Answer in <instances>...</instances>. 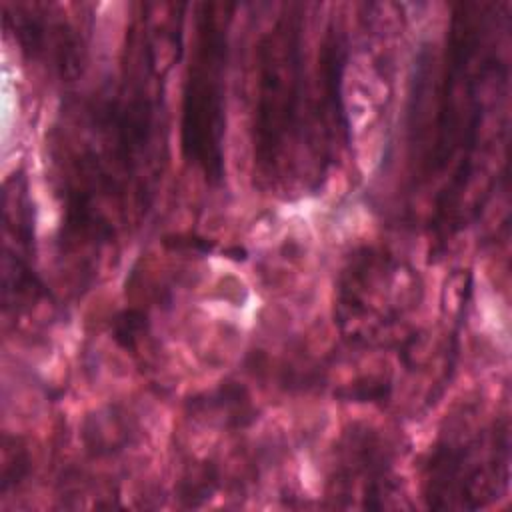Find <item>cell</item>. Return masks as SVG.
<instances>
[{
    "mask_svg": "<svg viewBox=\"0 0 512 512\" xmlns=\"http://www.w3.org/2000/svg\"><path fill=\"white\" fill-rule=\"evenodd\" d=\"M142 6L120 72L72 110L56 142L66 256L90 260L148 212L162 172L164 66L158 46L168 24Z\"/></svg>",
    "mask_w": 512,
    "mask_h": 512,
    "instance_id": "cell-1",
    "label": "cell"
},
{
    "mask_svg": "<svg viewBox=\"0 0 512 512\" xmlns=\"http://www.w3.org/2000/svg\"><path fill=\"white\" fill-rule=\"evenodd\" d=\"M308 58L306 6L284 4L254 52L252 164L270 190H316L348 144L342 34L328 26Z\"/></svg>",
    "mask_w": 512,
    "mask_h": 512,
    "instance_id": "cell-2",
    "label": "cell"
},
{
    "mask_svg": "<svg viewBox=\"0 0 512 512\" xmlns=\"http://www.w3.org/2000/svg\"><path fill=\"white\" fill-rule=\"evenodd\" d=\"M506 2H462L454 6L434 88L432 122L422 144L416 176L442 186L434 196L432 224L442 236L462 220L464 200L484 158V130L490 110L508 88L504 36Z\"/></svg>",
    "mask_w": 512,
    "mask_h": 512,
    "instance_id": "cell-3",
    "label": "cell"
},
{
    "mask_svg": "<svg viewBox=\"0 0 512 512\" xmlns=\"http://www.w3.org/2000/svg\"><path fill=\"white\" fill-rule=\"evenodd\" d=\"M232 10L234 6L224 2L196 6L182 88L180 148L186 162L208 184H218L224 176Z\"/></svg>",
    "mask_w": 512,
    "mask_h": 512,
    "instance_id": "cell-4",
    "label": "cell"
},
{
    "mask_svg": "<svg viewBox=\"0 0 512 512\" xmlns=\"http://www.w3.org/2000/svg\"><path fill=\"white\" fill-rule=\"evenodd\" d=\"M508 420L490 418L446 432L430 450L424 468V498L430 508L476 510L508 488Z\"/></svg>",
    "mask_w": 512,
    "mask_h": 512,
    "instance_id": "cell-5",
    "label": "cell"
},
{
    "mask_svg": "<svg viewBox=\"0 0 512 512\" xmlns=\"http://www.w3.org/2000/svg\"><path fill=\"white\" fill-rule=\"evenodd\" d=\"M414 270L396 254L366 246L342 270L336 318L350 338L372 342L402 320L408 290L416 288Z\"/></svg>",
    "mask_w": 512,
    "mask_h": 512,
    "instance_id": "cell-6",
    "label": "cell"
},
{
    "mask_svg": "<svg viewBox=\"0 0 512 512\" xmlns=\"http://www.w3.org/2000/svg\"><path fill=\"white\" fill-rule=\"evenodd\" d=\"M28 182L14 172L2 192V310L4 318L30 310L44 294L36 270L34 210Z\"/></svg>",
    "mask_w": 512,
    "mask_h": 512,
    "instance_id": "cell-7",
    "label": "cell"
},
{
    "mask_svg": "<svg viewBox=\"0 0 512 512\" xmlns=\"http://www.w3.org/2000/svg\"><path fill=\"white\" fill-rule=\"evenodd\" d=\"M4 24L20 48L58 74H74L82 62V34L44 4H4Z\"/></svg>",
    "mask_w": 512,
    "mask_h": 512,
    "instance_id": "cell-8",
    "label": "cell"
},
{
    "mask_svg": "<svg viewBox=\"0 0 512 512\" xmlns=\"http://www.w3.org/2000/svg\"><path fill=\"white\" fill-rule=\"evenodd\" d=\"M330 482L334 496H356L364 508H380L376 498L394 494L392 458L384 440L368 430L348 434L338 448Z\"/></svg>",
    "mask_w": 512,
    "mask_h": 512,
    "instance_id": "cell-9",
    "label": "cell"
}]
</instances>
